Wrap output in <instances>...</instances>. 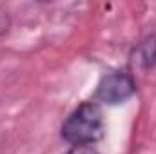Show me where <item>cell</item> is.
<instances>
[{
  "mask_svg": "<svg viewBox=\"0 0 156 154\" xmlns=\"http://www.w3.org/2000/svg\"><path fill=\"white\" fill-rule=\"evenodd\" d=\"M104 136V113L98 102H85L62 125V138L71 145H93Z\"/></svg>",
  "mask_w": 156,
  "mask_h": 154,
  "instance_id": "obj_1",
  "label": "cell"
},
{
  "mask_svg": "<svg viewBox=\"0 0 156 154\" xmlns=\"http://www.w3.org/2000/svg\"><path fill=\"white\" fill-rule=\"evenodd\" d=\"M136 93V82L133 75L123 73V71H115L109 73L100 80L96 87V102L107 103V105H116L125 100H129Z\"/></svg>",
  "mask_w": 156,
  "mask_h": 154,
  "instance_id": "obj_2",
  "label": "cell"
},
{
  "mask_svg": "<svg viewBox=\"0 0 156 154\" xmlns=\"http://www.w3.org/2000/svg\"><path fill=\"white\" fill-rule=\"evenodd\" d=\"M131 65L138 71H149L156 67V35L147 37L133 49Z\"/></svg>",
  "mask_w": 156,
  "mask_h": 154,
  "instance_id": "obj_3",
  "label": "cell"
},
{
  "mask_svg": "<svg viewBox=\"0 0 156 154\" xmlns=\"http://www.w3.org/2000/svg\"><path fill=\"white\" fill-rule=\"evenodd\" d=\"M67 154H98V151L93 145H78L73 151H69Z\"/></svg>",
  "mask_w": 156,
  "mask_h": 154,
  "instance_id": "obj_4",
  "label": "cell"
},
{
  "mask_svg": "<svg viewBox=\"0 0 156 154\" xmlns=\"http://www.w3.org/2000/svg\"><path fill=\"white\" fill-rule=\"evenodd\" d=\"M9 24H11V20H9V15H7L4 9H0V35L7 33V29H9Z\"/></svg>",
  "mask_w": 156,
  "mask_h": 154,
  "instance_id": "obj_5",
  "label": "cell"
}]
</instances>
